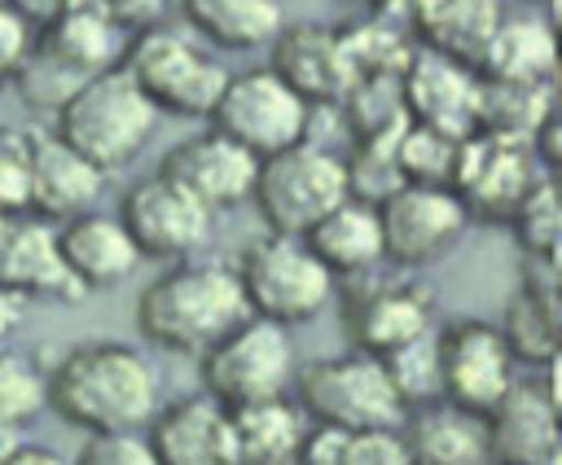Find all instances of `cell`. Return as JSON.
I'll use <instances>...</instances> for the list:
<instances>
[{"mask_svg":"<svg viewBox=\"0 0 562 465\" xmlns=\"http://www.w3.org/2000/svg\"><path fill=\"white\" fill-rule=\"evenodd\" d=\"M272 48V75H281L312 110L342 105L351 92V70L342 57V35L321 22H290L268 44Z\"/></svg>","mask_w":562,"mask_h":465,"instance_id":"d6986e66","label":"cell"},{"mask_svg":"<svg viewBox=\"0 0 562 465\" xmlns=\"http://www.w3.org/2000/svg\"><path fill=\"white\" fill-rule=\"evenodd\" d=\"M70 465H158V456L140 430H123V434H88V443Z\"/></svg>","mask_w":562,"mask_h":465,"instance_id":"f35d334b","label":"cell"},{"mask_svg":"<svg viewBox=\"0 0 562 465\" xmlns=\"http://www.w3.org/2000/svg\"><path fill=\"white\" fill-rule=\"evenodd\" d=\"M184 22L220 48L272 44L285 26L281 0H180Z\"/></svg>","mask_w":562,"mask_h":465,"instance_id":"83f0119b","label":"cell"},{"mask_svg":"<svg viewBox=\"0 0 562 465\" xmlns=\"http://www.w3.org/2000/svg\"><path fill=\"white\" fill-rule=\"evenodd\" d=\"M408 452L417 465H474L487 452V417H474L443 399V408H422L408 426Z\"/></svg>","mask_w":562,"mask_h":465,"instance_id":"f1b7e54d","label":"cell"},{"mask_svg":"<svg viewBox=\"0 0 562 465\" xmlns=\"http://www.w3.org/2000/svg\"><path fill=\"white\" fill-rule=\"evenodd\" d=\"M553 101L540 83H509V79H479V132L501 140L536 136L549 118Z\"/></svg>","mask_w":562,"mask_h":465,"instance_id":"f546056e","label":"cell"},{"mask_svg":"<svg viewBox=\"0 0 562 465\" xmlns=\"http://www.w3.org/2000/svg\"><path fill=\"white\" fill-rule=\"evenodd\" d=\"M105 184V171L92 167L79 149H70L61 136L40 132L35 136V171H31V215L40 219H75L92 211L97 193Z\"/></svg>","mask_w":562,"mask_h":465,"instance_id":"7402d4cb","label":"cell"},{"mask_svg":"<svg viewBox=\"0 0 562 465\" xmlns=\"http://www.w3.org/2000/svg\"><path fill=\"white\" fill-rule=\"evenodd\" d=\"M22 303H26V298H18V294L0 290V347L18 333V325H22Z\"/></svg>","mask_w":562,"mask_h":465,"instance_id":"ee69618b","label":"cell"},{"mask_svg":"<svg viewBox=\"0 0 562 465\" xmlns=\"http://www.w3.org/2000/svg\"><path fill=\"white\" fill-rule=\"evenodd\" d=\"M145 439L158 465H241L233 412L206 390L158 408L154 421L145 426Z\"/></svg>","mask_w":562,"mask_h":465,"instance_id":"ac0fdd59","label":"cell"},{"mask_svg":"<svg viewBox=\"0 0 562 465\" xmlns=\"http://www.w3.org/2000/svg\"><path fill=\"white\" fill-rule=\"evenodd\" d=\"M483 79H509V83H540L549 88L562 75V44L558 31L540 22H501L483 61Z\"/></svg>","mask_w":562,"mask_h":465,"instance_id":"484cf974","label":"cell"},{"mask_svg":"<svg viewBox=\"0 0 562 465\" xmlns=\"http://www.w3.org/2000/svg\"><path fill=\"white\" fill-rule=\"evenodd\" d=\"M237 276H241L250 316L277 320L285 329L316 320L334 298V272L312 254L303 237L268 232L250 241L237 259Z\"/></svg>","mask_w":562,"mask_h":465,"instance_id":"5b68a950","label":"cell"},{"mask_svg":"<svg viewBox=\"0 0 562 465\" xmlns=\"http://www.w3.org/2000/svg\"><path fill=\"white\" fill-rule=\"evenodd\" d=\"M400 92H404L408 123L430 127L457 145L479 136V79L470 66L422 48V53H413V61L404 70Z\"/></svg>","mask_w":562,"mask_h":465,"instance_id":"5bb4252c","label":"cell"},{"mask_svg":"<svg viewBox=\"0 0 562 465\" xmlns=\"http://www.w3.org/2000/svg\"><path fill=\"white\" fill-rule=\"evenodd\" d=\"M18 430H22V426H4V421H0V465L22 447V434H18Z\"/></svg>","mask_w":562,"mask_h":465,"instance_id":"7dc6e473","label":"cell"},{"mask_svg":"<svg viewBox=\"0 0 562 465\" xmlns=\"http://www.w3.org/2000/svg\"><path fill=\"white\" fill-rule=\"evenodd\" d=\"M347 439H351V430L316 421V426L303 434L294 465H347Z\"/></svg>","mask_w":562,"mask_h":465,"instance_id":"60d3db41","label":"cell"},{"mask_svg":"<svg viewBox=\"0 0 562 465\" xmlns=\"http://www.w3.org/2000/svg\"><path fill=\"white\" fill-rule=\"evenodd\" d=\"M378 219H382L386 259L395 268H426L461 241V232L470 224V211L457 197V189L404 184L400 193H391L378 206Z\"/></svg>","mask_w":562,"mask_h":465,"instance_id":"8fae6325","label":"cell"},{"mask_svg":"<svg viewBox=\"0 0 562 465\" xmlns=\"http://www.w3.org/2000/svg\"><path fill=\"white\" fill-rule=\"evenodd\" d=\"M290 465H294V461H290Z\"/></svg>","mask_w":562,"mask_h":465,"instance_id":"f5cc1de1","label":"cell"},{"mask_svg":"<svg viewBox=\"0 0 562 465\" xmlns=\"http://www.w3.org/2000/svg\"><path fill=\"white\" fill-rule=\"evenodd\" d=\"M430 311L435 294L417 276H395V281H369L360 294H347L342 325L351 342L369 355H391L395 347L430 333Z\"/></svg>","mask_w":562,"mask_h":465,"instance_id":"e0dca14e","label":"cell"},{"mask_svg":"<svg viewBox=\"0 0 562 465\" xmlns=\"http://www.w3.org/2000/svg\"><path fill=\"white\" fill-rule=\"evenodd\" d=\"M241 320H250V303H246L237 263L180 259L176 268L154 276L136 298L140 338H149L171 355L202 360Z\"/></svg>","mask_w":562,"mask_h":465,"instance_id":"7a4b0ae2","label":"cell"},{"mask_svg":"<svg viewBox=\"0 0 562 465\" xmlns=\"http://www.w3.org/2000/svg\"><path fill=\"white\" fill-rule=\"evenodd\" d=\"M123 70L136 79V88L149 97L158 114L180 118H211L228 88V70L184 31L171 26L136 31V39L123 53Z\"/></svg>","mask_w":562,"mask_h":465,"instance_id":"277c9868","label":"cell"},{"mask_svg":"<svg viewBox=\"0 0 562 465\" xmlns=\"http://www.w3.org/2000/svg\"><path fill=\"white\" fill-rule=\"evenodd\" d=\"M395 390L404 404H430L443 399V368H439V333H422L391 355H382Z\"/></svg>","mask_w":562,"mask_h":465,"instance_id":"d6a6232c","label":"cell"},{"mask_svg":"<svg viewBox=\"0 0 562 465\" xmlns=\"http://www.w3.org/2000/svg\"><path fill=\"white\" fill-rule=\"evenodd\" d=\"M347 197H351L347 162L307 140L285 154L263 158L255 193H250L268 232H281V237H307Z\"/></svg>","mask_w":562,"mask_h":465,"instance_id":"8992f818","label":"cell"},{"mask_svg":"<svg viewBox=\"0 0 562 465\" xmlns=\"http://www.w3.org/2000/svg\"><path fill=\"white\" fill-rule=\"evenodd\" d=\"M123 26L97 4V0H70L53 22H44L35 31V53L31 61L35 66H48V70H61L66 83H83L110 66H123L119 57L127 53Z\"/></svg>","mask_w":562,"mask_h":465,"instance_id":"2e32d148","label":"cell"},{"mask_svg":"<svg viewBox=\"0 0 562 465\" xmlns=\"http://www.w3.org/2000/svg\"><path fill=\"white\" fill-rule=\"evenodd\" d=\"M540 4H562V0H540Z\"/></svg>","mask_w":562,"mask_h":465,"instance_id":"681fc988","label":"cell"},{"mask_svg":"<svg viewBox=\"0 0 562 465\" xmlns=\"http://www.w3.org/2000/svg\"><path fill=\"white\" fill-rule=\"evenodd\" d=\"M48 408L83 434L145 430L158 412V373L136 347L79 342L48 368Z\"/></svg>","mask_w":562,"mask_h":465,"instance_id":"6da1fadb","label":"cell"},{"mask_svg":"<svg viewBox=\"0 0 562 465\" xmlns=\"http://www.w3.org/2000/svg\"><path fill=\"white\" fill-rule=\"evenodd\" d=\"M211 127L246 145L259 162L272 154H285L307 140L312 127V105L268 66L263 70H241L228 75V88L211 114Z\"/></svg>","mask_w":562,"mask_h":465,"instance_id":"ba28073f","label":"cell"},{"mask_svg":"<svg viewBox=\"0 0 562 465\" xmlns=\"http://www.w3.org/2000/svg\"><path fill=\"white\" fill-rule=\"evenodd\" d=\"M158 175L180 184L206 211H228V206H241L255 193L259 158L246 145H237L233 136L206 127V132L184 136L180 145H171L158 162Z\"/></svg>","mask_w":562,"mask_h":465,"instance_id":"4fadbf2b","label":"cell"},{"mask_svg":"<svg viewBox=\"0 0 562 465\" xmlns=\"http://www.w3.org/2000/svg\"><path fill=\"white\" fill-rule=\"evenodd\" d=\"M35 136L0 123V215L31 211V171H35Z\"/></svg>","mask_w":562,"mask_h":465,"instance_id":"d590c367","label":"cell"},{"mask_svg":"<svg viewBox=\"0 0 562 465\" xmlns=\"http://www.w3.org/2000/svg\"><path fill=\"white\" fill-rule=\"evenodd\" d=\"M452 189H457V197L465 206H479L483 215H496V219H514L518 206L531 193L527 145L522 140H501V136H483V132L461 140Z\"/></svg>","mask_w":562,"mask_h":465,"instance_id":"ffe728a7","label":"cell"},{"mask_svg":"<svg viewBox=\"0 0 562 465\" xmlns=\"http://www.w3.org/2000/svg\"><path fill=\"white\" fill-rule=\"evenodd\" d=\"M57 246H61V259L83 294L114 290L140 268V250L119 215L83 211L57 228Z\"/></svg>","mask_w":562,"mask_h":465,"instance_id":"44dd1931","label":"cell"},{"mask_svg":"<svg viewBox=\"0 0 562 465\" xmlns=\"http://www.w3.org/2000/svg\"><path fill=\"white\" fill-rule=\"evenodd\" d=\"M119 219L132 232L140 259H193L206 241H211V219L215 211H206L198 197H189L180 184H171L167 175H149L136 180L123 202H119Z\"/></svg>","mask_w":562,"mask_h":465,"instance_id":"30bf717a","label":"cell"},{"mask_svg":"<svg viewBox=\"0 0 562 465\" xmlns=\"http://www.w3.org/2000/svg\"><path fill=\"white\" fill-rule=\"evenodd\" d=\"M443 399L487 417L514 386V347L487 320H457L439 333Z\"/></svg>","mask_w":562,"mask_h":465,"instance_id":"7c38bea8","label":"cell"},{"mask_svg":"<svg viewBox=\"0 0 562 465\" xmlns=\"http://www.w3.org/2000/svg\"><path fill=\"white\" fill-rule=\"evenodd\" d=\"M501 333L509 338L514 355H527V360H549V355L562 347V338H558V329H553L549 307H544L540 298H531V294H514V303H509V311H505Z\"/></svg>","mask_w":562,"mask_h":465,"instance_id":"8d00e7d4","label":"cell"},{"mask_svg":"<svg viewBox=\"0 0 562 465\" xmlns=\"http://www.w3.org/2000/svg\"><path fill=\"white\" fill-rule=\"evenodd\" d=\"M400 132H404V127H400ZM400 132H386V136H356V149H351V162H347L351 197H360V202H369V206H382L391 193L404 189V171H400V154H395Z\"/></svg>","mask_w":562,"mask_h":465,"instance_id":"1f68e13d","label":"cell"},{"mask_svg":"<svg viewBox=\"0 0 562 465\" xmlns=\"http://www.w3.org/2000/svg\"><path fill=\"white\" fill-rule=\"evenodd\" d=\"M544 465H562V447H558V452H553V456H549Z\"/></svg>","mask_w":562,"mask_h":465,"instance_id":"c3c4849f","label":"cell"},{"mask_svg":"<svg viewBox=\"0 0 562 465\" xmlns=\"http://www.w3.org/2000/svg\"><path fill=\"white\" fill-rule=\"evenodd\" d=\"M4 465H70L61 452H53V447H40V443H22Z\"/></svg>","mask_w":562,"mask_h":465,"instance_id":"f6af8a7d","label":"cell"},{"mask_svg":"<svg viewBox=\"0 0 562 465\" xmlns=\"http://www.w3.org/2000/svg\"><path fill=\"white\" fill-rule=\"evenodd\" d=\"M299 404L312 421L342 426V430H378L404 421V399L382 364V355H369L360 347L316 360L299 373Z\"/></svg>","mask_w":562,"mask_h":465,"instance_id":"52a82bcc","label":"cell"},{"mask_svg":"<svg viewBox=\"0 0 562 465\" xmlns=\"http://www.w3.org/2000/svg\"><path fill=\"white\" fill-rule=\"evenodd\" d=\"M119 26H158V9H162V0H97Z\"/></svg>","mask_w":562,"mask_h":465,"instance_id":"b9f144b4","label":"cell"},{"mask_svg":"<svg viewBox=\"0 0 562 465\" xmlns=\"http://www.w3.org/2000/svg\"><path fill=\"white\" fill-rule=\"evenodd\" d=\"M518 465H536V461H518Z\"/></svg>","mask_w":562,"mask_h":465,"instance_id":"f907efd6","label":"cell"},{"mask_svg":"<svg viewBox=\"0 0 562 465\" xmlns=\"http://www.w3.org/2000/svg\"><path fill=\"white\" fill-rule=\"evenodd\" d=\"M0 290H9L18 298L66 303V307L88 298L61 259L57 228H48V219H40L31 211L0 215Z\"/></svg>","mask_w":562,"mask_h":465,"instance_id":"9a60e30c","label":"cell"},{"mask_svg":"<svg viewBox=\"0 0 562 465\" xmlns=\"http://www.w3.org/2000/svg\"><path fill=\"white\" fill-rule=\"evenodd\" d=\"M395 154H400V171H404V184H439V189H452V175H457V154L461 145L430 132V127H417L408 123L395 140Z\"/></svg>","mask_w":562,"mask_h":465,"instance_id":"836d02e7","label":"cell"},{"mask_svg":"<svg viewBox=\"0 0 562 465\" xmlns=\"http://www.w3.org/2000/svg\"><path fill=\"white\" fill-rule=\"evenodd\" d=\"M558 434L562 426L544 390L527 382H514L509 395L487 412V447L501 456V465H518V461L544 465L558 452Z\"/></svg>","mask_w":562,"mask_h":465,"instance_id":"603a6c76","label":"cell"},{"mask_svg":"<svg viewBox=\"0 0 562 465\" xmlns=\"http://www.w3.org/2000/svg\"><path fill=\"white\" fill-rule=\"evenodd\" d=\"M31 53H35V26H31V18L13 0H0V88H9V83L22 79Z\"/></svg>","mask_w":562,"mask_h":465,"instance_id":"74e56055","label":"cell"},{"mask_svg":"<svg viewBox=\"0 0 562 465\" xmlns=\"http://www.w3.org/2000/svg\"><path fill=\"white\" fill-rule=\"evenodd\" d=\"M558 44H562V31H558Z\"/></svg>","mask_w":562,"mask_h":465,"instance_id":"816d5d0a","label":"cell"},{"mask_svg":"<svg viewBox=\"0 0 562 465\" xmlns=\"http://www.w3.org/2000/svg\"><path fill=\"white\" fill-rule=\"evenodd\" d=\"M496 26H501L496 0H417L413 13V31L426 39V48L470 70H479Z\"/></svg>","mask_w":562,"mask_h":465,"instance_id":"cb8c5ba5","label":"cell"},{"mask_svg":"<svg viewBox=\"0 0 562 465\" xmlns=\"http://www.w3.org/2000/svg\"><path fill=\"white\" fill-rule=\"evenodd\" d=\"M233 412V434H237V456L241 465H290L299 456V443L307 434L303 426V404L294 408L285 395L228 408Z\"/></svg>","mask_w":562,"mask_h":465,"instance_id":"4316f807","label":"cell"},{"mask_svg":"<svg viewBox=\"0 0 562 465\" xmlns=\"http://www.w3.org/2000/svg\"><path fill=\"white\" fill-rule=\"evenodd\" d=\"M312 254L338 276H364L378 259H386L382 250V219H378V206L360 202V197H347L342 206H334L307 237Z\"/></svg>","mask_w":562,"mask_h":465,"instance_id":"d4e9b609","label":"cell"},{"mask_svg":"<svg viewBox=\"0 0 562 465\" xmlns=\"http://www.w3.org/2000/svg\"><path fill=\"white\" fill-rule=\"evenodd\" d=\"M338 35H342V57H347V70H351V88L373 83V79H404L413 53H408L400 26L373 18V22L347 26Z\"/></svg>","mask_w":562,"mask_h":465,"instance_id":"4dcf8cb0","label":"cell"},{"mask_svg":"<svg viewBox=\"0 0 562 465\" xmlns=\"http://www.w3.org/2000/svg\"><path fill=\"white\" fill-rule=\"evenodd\" d=\"M347 465H417V461L408 452V439H400L391 426H378V430H351Z\"/></svg>","mask_w":562,"mask_h":465,"instance_id":"ab89813d","label":"cell"},{"mask_svg":"<svg viewBox=\"0 0 562 465\" xmlns=\"http://www.w3.org/2000/svg\"><path fill=\"white\" fill-rule=\"evenodd\" d=\"M540 390H544V399H549V408H553V417H558V426H562V347H558V351L544 360Z\"/></svg>","mask_w":562,"mask_h":465,"instance_id":"7bdbcfd3","label":"cell"},{"mask_svg":"<svg viewBox=\"0 0 562 465\" xmlns=\"http://www.w3.org/2000/svg\"><path fill=\"white\" fill-rule=\"evenodd\" d=\"M294 373V342L285 325L250 316L228 338H220L202 355V386L224 408H246L272 395H285V382Z\"/></svg>","mask_w":562,"mask_h":465,"instance_id":"9c48e42d","label":"cell"},{"mask_svg":"<svg viewBox=\"0 0 562 465\" xmlns=\"http://www.w3.org/2000/svg\"><path fill=\"white\" fill-rule=\"evenodd\" d=\"M48 408V373H40L31 360L0 347V421L26 426Z\"/></svg>","mask_w":562,"mask_h":465,"instance_id":"e575fe53","label":"cell"},{"mask_svg":"<svg viewBox=\"0 0 562 465\" xmlns=\"http://www.w3.org/2000/svg\"><path fill=\"white\" fill-rule=\"evenodd\" d=\"M154 123H158V110L123 66H110L75 83L53 110V136H61L105 175L127 167L140 154V145L154 136Z\"/></svg>","mask_w":562,"mask_h":465,"instance_id":"3957f363","label":"cell"},{"mask_svg":"<svg viewBox=\"0 0 562 465\" xmlns=\"http://www.w3.org/2000/svg\"><path fill=\"white\" fill-rule=\"evenodd\" d=\"M373 9H378V22H391V26H400V22H413V13H417V0H373Z\"/></svg>","mask_w":562,"mask_h":465,"instance_id":"bcb514c9","label":"cell"}]
</instances>
